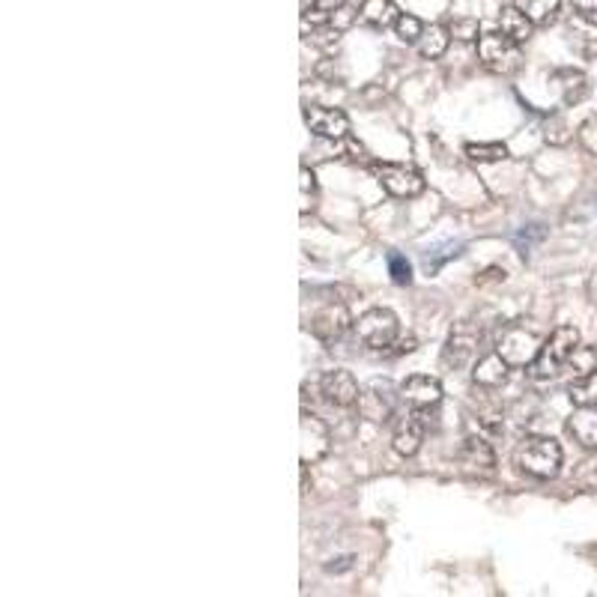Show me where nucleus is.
Listing matches in <instances>:
<instances>
[{
  "instance_id": "obj_11",
  "label": "nucleus",
  "mask_w": 597,
  "mask_h": 597,
  "mask_svg": "<svg viewBox=\"0 0 597 597\" xmlns=\"http://www.w3.org/2000/svg\"><path fill=\"white\" fill-rule=\"evenodd\" d=\"M400 400H403L409 409L430 412V409H436L439 400H442V386H439V380H433V377L415 374V377H406V380H403V386H400Z\"/></svg>"
},
{
  "instance_id": "obj_28",
  "label": "nucleus",
  "mask_w": 597,
  "mask_h": 597,
  "mask_svg": "<svg viewBox=\"0 0 597 597\" xmlns=\"http://www.w3.org/2000/svg\"><path fill=\"white\" fill-rule=\"evenodd\" d=\"M568 368H574V371H577V377H586V374H592V371L597 368V350H595V347H583V344H580Z\"/></svg>"
},
{
  "instance_id": "obj_24",
  "label": "nucleus",
  "mask_w": 597,
  "mask_h": 597,
  "mask_svg": "<svg viewBox=\"0 0 597 597\" xmlns=\"http://www.w3.org/2000/svg\"><path fill=\"white\" fill-rule=\"evenodd\" d=\"M466 156L478 165H493V162H505L508 159V147L499 141L490 144H466Z\"/></svg>"
},
{
  "instance_id": "obj_16",
  "label": "nucleus",
  "mask_w": 597,
  "mask_h": 597,
  "mask_svg": "<svg viewBox=\"0 0 597 597\" xmlns=\"http://www.w3.org/2000/svg\"><path fill=\"white\" fill-rule=\"evenodd\" d=\"M508 371H511V365L499 353H487L478 359V365L472 371V383L478 389H499L508 380Z\"/></svg>"
},
{
  "instance_id": "obj_27",
  "label": "nucleus",
  "mask_w": 597,
  "mask_h": 597,
  "mask_svg": "<svg viewBox=\"0 0 597 597\" xmlns=\"http://www.w3.org/2000/svg\"><path fill=\"white\" fill-rule=\"evenodd\" d=\"M395 33H398L400 42L412 45V42H418V39H421L424 24H421V18H418V15H412V12H400L398 21H395Z\"/></svg>"
},
{
  "instance_id": "obj_20",
  "label": "nucleus",
  "mask_w": 597,
  "mask_h": 597,
  "mask_svg": "<svg viewBox=\"0 0 597 597\" xmlns=\"http://www.w3.org/2000/svg\"><path fill=\"white\" fill-rule=\"evenodd\" d=\"M448 42H451L448 27H445V24H430V27H424L421 39H418V51H421V57L436 60V57H442V54H445Z\"/></svg>"
},
{
  "instance_id": "obj_10",
  "label": "nucleus",
  "mask_w": 597,
  "mask_h": 597,
  "mask_svg": "<svg viewBox=\"0 0 597 597\" xmlns=\"http://www.w3.org/2000/svg\"><path fill=\"white\" fill-rule=\"evenodd\" d=\"M320 392H323V398L329 400L332 406H338V409L356 406V403H359V395H362L356 377H353L350 371H344V368L326 371V374L320 377Z\"/></svg>"
},
{
  "instance_id": "obj_6",
  "label": "nucleus",
  "mask_w": 597,
  "mask_h": 597,
  "mask_svg": "<svg viewBox=\"0 0 597 597\" xmlns=\"http://www.w3.org/2000/svg\"><path fill=\"white\" fill-rule=\"evenodd\" d=\"M356 406H359L362 418H368V421H374V424H386V421L395 415V409H398L395 386L386 383V380H374L371 386L362 389Z\"/></svg>"
},
{
  "instance_id": "obj_12",
  "label": "nucleus",
  "mask_w": 597,
  "mask_h": 597,
  "mask_svg": "<svg viewBox=\"0 0 597 597\" xmlns=\"http://www.w3.org/2000/svg\"><path fill=\"white\" fill-rule=\"evenodd\" d=\"M350 311L344 305H326L311 317V332L314 338H320L323 344H335L350 332Z\"/></svg>"
},
{
  "instance_id": "obj_19",
  "label": "nucleus",
  "mask_w": 597,
  "mask_h": 597,
  "mask_svg": "<svg viewBox=\"0 0 597 597\" xmlns=\"http://www.w3.org/2000/svg\"><path fill=\"white\" fill-rule=\"evenodd\" d=\"M499 30L508 33L511 39H517V42L523 45V42L532 39L535 24H532V18L514 3V6H502V12H499Z\"/></svg>"
},
{
  "instance_id": "obj_31",
  "label": "nucleus",
  "mask_w": 597,
  "mask_h": 597,
  "mask_svg": "<svg viewBox=\"0 0 597 597\" xmlns=\"http://www.w3.org/2000/svg\"><path fill=\"white\" fill-rule=\"evenodd\" d=\"M577 484L586 487V490H597V454L580 463V469H577Z\"/></svg>"
},
{
  "instance_id": "obj_25",
  "label": "nucleus",
  "mask_w": 597,
  "mask_h": 597,
  "mask_svg": "<svg viewBox=\"0 0 597 597\" xmlns=\"http://www.w3.org/2000/svg\"><path fill=\"white\" fill-rule=\"evenodd\" d=\"M571 400L577 406H589L597 403V368L586 377H577V383H571Z\"/></svg>"
},
{
  "instance_id": "obj_34",
  "label": "nucleus",
  "mask_w": 597,
  "mask_h": 597,
  "mask_svg": "<svg viewBox=\"0 0 597 597\" xmlns=\"http://www.w3.org/2000/svg\"><path fill=\"white\" fill-rule=\"evenodd\" d=\"M350 568H353V556H341V559H332V562L326 565L329 574H341V571H350Z\"/></svg>"
},
{
  "instance_id": "obj_9",
  "label": "nucleus",
  "mask_w": 597,
  "mask_h": 597,
  "mask_svg": "<svg viewBox=\"0 0 597 597\" xmlns=\"http://www.w3.org/2000/svg\"><path fill=\"white\" fill-rule=\"evenodd\" d=\"M478 344H481V332H475L469 323H460L451 329L448 341H445V350H442V362L451 365V368H466L475 353H478Z\"/></svg>"
},
{
  "instance_id": "obj_14",
  "label": "nucleus",
  "mask_w": 597,
  "mask_h": 597,
  "mask_svg": "<svg viewBox=\"0 0 597 597\" xmlns=\"http://www.w3.org/2000/svg\"><path fill=\"white\" fill-rule=\"evenodd\" d=\"M568 39L580 57H595L597 54V15L577 12L568 18Z\"/></svg>"
},
{
  "instance_id": "obj_33",
  "label": "nucleus",
  "mask_w": 597,
  "mask_h": 597,
  "mask_svg": "<svg viewBox=\"0 0 597 597\" xmlns=\"http://www.w3.org/2000/svg\"><path fill=\"white\" fill-rule=\"evenodd\" d=\"M308 192L314 195V174L308 168H302V212L308 209Z\"/></svg>"
},
{
  "instance_id": "obj_35",
  "label": "nucleus",
  "mask_w": 597,
  "mask_h": 597,
  "mask_svg": "<svg viewBox=\"0 0 597 597\" xmlns=\"http://www.w3.org/2000/svg\"><path fill=\"white\" fill-rule=\"evenodd\" d=\"M571 6L577 12H589V15H597V0H571Z\"/></svg>"
},
{
  "instance_id": "obj_18",
  "label": "nucleus",
  "mask_w": 597,
  "mask_h": 597,
  "mask_svg": "<svg viewBox=\"0 0 597 597\" xmlns=\"http://www.w3.org/2000/svg\"><path fill=\"white\" fill-rule=\"evenodd\" d=\"M398 15V6L392 0H362V6H359V21L374 27V30L395 27Z\"/></svg>"
},
{
  "instance_id": "obj_17",
  "label": "nucleus",
  "mask_w": 597,
  "mask_h": 597,
  "mask_svg": "<svg viewBox=\"0 0 597 597\" xmlns=\"http://www.w3.org/2000/svg\"><path fill=\"white\" fill-rule=\"evenodd\" d=\"M568 430H571V436H574L583 448L597 451V403L577 406V412H574L571 421H568Z\"/></svg>"
},
{
  "instance_id": "obj_21",
  "label": "nucleus",
  "mask_w": 597,
  "mask_h": 597,
  "mask_svg": "<svg viewBox=\"0 0 597 597\" xmlns=\"http://www.w3.org/2000/svg\"><path fill=\"white\" fill-rule=\"evenodd\" d=\"M514 3L532 18L535 27H550L562 9V0H514Z\"/></svg>"
},
{
  "instance_id": "obj_1",
  "label": "nucleus",
  "mask_w": 597,
  "mask_h": 597,
  "mask_svg": "<svg viewBox=\"0 0 597 597\" xmlns=\"http://www.w3.org/2000/svg\"><path fill=\"white\" fill-rule=\"evenodd\" d=\"M562 460H565L562 445L553 436H526L514 448V463L520 466V472L538 481L556 478L562 472Z\"/></svg>"
},
{
  "instance_id": "obj_8",
  "label": "nucleus",
  "mask_w": 597,
  "mask_h": 597,
  "mask_svg": "<svg viewBox=\"0 0 597 597\" xmlns=\"http://www.w3.org/2000/svg\"><path fill=\"white\" fill-rule=\"evenodd\" d=\"M377 177H380V186L392 195V198H418L424 192V177L409 168V165H395V162H383L377 165Z\"/></svg>"
},
{
  "instance_id": "obj_7",
  "label": "nucleus",
  "mask_w": 597,
  "mask_h": 597,
  "mask_svg": "<svg viewBox=\"0 0 597 597\" xmlns=\"http://www.w3.org/2000/svg\"><path fill=\"white\" fill-rule=\"evenodd\" d=\"M305 126L326 141H347L350 138V117L341 108L326 105H308L305 108Z\"/></svg>"
},
{
  "instance_id": "obj_32",
  "label": "nucleus",
  "mask_w": 597,
  "mask_h": 597,
  "mask_svg": "<svg viewBox=\"0 0 597 597\" xmlns=\"http://www.w3.org/2000/svg\"><path fill=\"white\" fill-rule=\"evenodd\" d=\"M580 141H583V147H586L589 153H595L597 156V114L580 129Z\"/></svg>"
},
{
  "instance_id": "obj_3",
  "label": "nucleus",
  "mask_w": 597,
  "mask_h": 597,
  "mask_svg": "<svg viewBox=\"0 0 597 597\" xmlns=\"http://www.w3.org/2000/svg\"><path fill=\"white\" fill-rule=\"evenodd\" d=\"M478 60L493 75H514L523 66L520 42L502 30H487L478 36Z\"/></svg>"
},
{
  "instance_id": "obj_26",
  "label": "nucleus",
  "mask_w": 597,
  "mask_h": 597,
  "mask_svg": "<svg viewBox=\"0 0 597 597\" xmlns=\"http://www.w3.org/2000/svg\"><path fill=\"white\" fill-rule=\"evenodd\" d=\"M445 27H448V33H451V39H457V42H475V39L481 36V24H478V18H466V15H460V18H451Z\"/></svg>"
},
{
  "instance_id": "obj_15",
  "label": "nucleus",
  "mask_w": 597,
  "mask_h": 597,
  "mask_svg": "<svg viewBox=\"0 0 597 597\" xmlns=\"http://www.w3.org/2000/svg\"><path fill=\"white\" fill-rule=\"evenodd\" d=\"M424 415L418 409H412L409 415H403L395 424V436H392V448L398 451L400 457H412L418 454L421 442H424Z\"/></svg>"
},
{
  "instance_id": "obj_29",
  "label": "nucleus",
  "mask_w": 597,
  "mask_h": 597,
  "mask_svg": "<svg viewBox=\"0 0 597 597\" xmlns=\"http://www.w3.org/2000/svg\"><path fill=\"white\" fill-rule=\"evenodd\" d=\"M386 263H389V275H392L395 284H409V281H412V266H409V260H406L403 254L389 251V254H386Z\"/></svg>"
},
{
  "instance_id": "obj_23",
  "label": "nucleus",
  "mask_w": 597,
  "mask_h": 597,
  "mask_svg": "<svg viewBox=\"0 0 597 597\" xmlns=\"http://www.w3.org/2000/svg\"><path fill=\"white\" fill-rule=\"evenodd\" d=\"M344 0H302V24H326L329 15L341 6Z\"/></svg>"
},
{
  "instance_id": "obj_22",
  "label": "nucleus",
  "mask_w": 597,
  "mask_h": 597,
  "mask_svg": "<svg viewBox=\"0 0 597 597\" xmlns=\"http://www.w3.org/2000/svg\"><path fill=\"white\" fill-rule=\"evenodd\" d=\"M556 81L562 84V93H565L568 105H577L589 93V81H586V75L580 69H556Z\"/></svg>"
},
{
  "instance_id": "obj_30",
  "label": "nucleus",
  "mask_w": 597,
  "mask_h": 597,
  "mask_svg": "<svg viewBox=\"0 0 597 597\" xmlns=\"http://www.w3.org/2000/svg\"><path fill=\"white\" fill-rule=\"evenodd\" d=\"M356 18H359V9H356L353 3H347V0H344V3L329 15V24H332L335 30H341V33H344L347 27H353V24H356Z\"/></svg>"
},
{
  "instance_id": "obj_2",
  "label": "nucleus",
  "mask_w": 597,
  "mask_h": 597,
  "mask_svg": "<svg viewBox=\"0 0 597 597\" xmlns=\"http://www.w3.org/2000/svg\"><path fill=\"white\" fill-rule=\"evenodd\" d=\"M577 347H580V329H574V326H559L550 338H544V344H541L535 362L529 365V374H532L535 380H553V377H559V374L571 365Z\"/></svg>"
},
{
  "instance_id": "obj_5",
  "label": "nucleus",
  "mask_w": 597,
  "mask_h": 597,
  "mask_svg": "<svg viewBox=\"0 0 597 597\" xmlns=\"http://www.w3.org/2000/svg\"><path fill=\"white\" fill-rule=\"evenodd\" d=\"M541 344H544V341H541L532 329H526V326H508V329L502 332L499 344H496V353H499L511 368H529V365L535 362Z\"/></svg>"
},
{
  "instance_id": "obj_13",
  "label": "nucleus",
  "mask_w": 597,
  "mask_h": 597,
  "mask_svg": "<svg viewBox=\"0 0 597 597\" xmlns=\"http://www.w3.org/2000/svg\"><path fill=\"white\" fill-rule=\"evenodd\" d=\"M460 466L472 475H490L496 469V451L484 436H466L457 454Z\"/></svg>"
},
{
  "instance_id": "obj_4",
  "label": "nucleus",
  "mask_w": 597,
  "mask_h": 597,
  "mask_svg": "<svg viewBox=\"0 0 597 597\" xmlns=\"http://www.w3.org/2000/svg\"><path fill=\"white\" fill-rule=\"evenodd\" d=\"M353 329H356V338H359L365 347H371V350H386V347H392V344L398 341L400 323L398 317H395V311H389V308H371V311H365V314L353 323Z\"/></svg>"
}]
</instances>
